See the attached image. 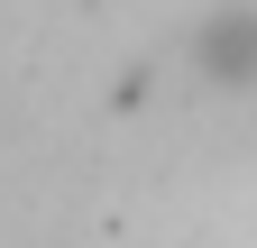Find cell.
Returning a JSON list of instances; mask_svg holds the SVG:
<instances>
[{
	"instance_id": "obj_1",
	"label": "cell",
	"mask_w": 257,
	"mask_h": 248,
	"mask_svg": "<svg viewBox=\"0 0 257 248\" xmlns=\"http://www.w3.org/2000/svg\"><path fill=\"white\" fill-rule=\"evenodd\" d=\"M202 74H220V83H257V19H248V10H220V19H211Z\"/></svg>"
}]
</instances>
